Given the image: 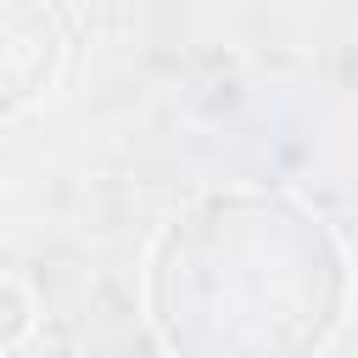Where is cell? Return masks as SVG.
Returning a JSON list of instances; mask_svg holds the SVG:
<instances>
[{
    "label": "cell",
    "mask_w": 358,
    "mask_h": 358,
    "mask_svg": "<svg viewBox=\"0 0 358 358\" xmlns=\"http://www.w3.org/2000/svg\"><path fill=\"white\" fill-rule=\"evenodd\" d=\"M347 291L336 229L308 201L263 185L179 207L145 268V313L162 347L196 358L313 352L336 336Z\"/></svg>",
    "instance_id": "cell-1"
}]
</instances>
